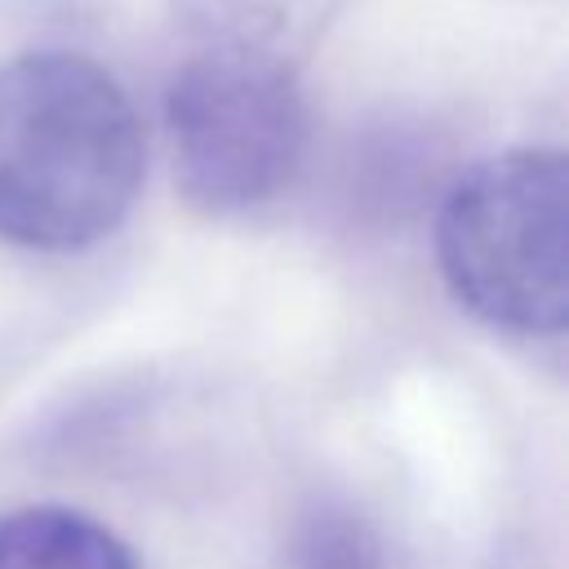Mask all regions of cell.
I'll list each match as a JSON object with an SVG mask.
<instances>
[{
  "mask_svg": "<svg viewBox=\"0 0 569 569\" xmlns=\"http://www.w3.org/2000/svg\"><path fill=\"white\" fill-rule=\"evenodd\" d=\"M147 138L124 84L84 53L0 62V240L71 253L138 200Z\"/></svg>",
  "mask_w": 569,
  "mask_h": 569,
  "instance_id": "obj_1",
  "label": "cell"
},
{
  "mask_svg": "<svg viewBox=\"0 0 569 569\" xmlns=\"http://www.w3.org/2000/svg\"><path fill=\"white\" fill-rule=\"evenodd\" d=\"M449 293L485 325L533 338L569 320V169L551 147L471 164L436 218Z\"/></svg>",
  "mask_w": 569,
  "mask_h": 569,
  "instance_id": "obj_2",
  "label": "cell"
},
{
  "mask_svg": "<svg viewBox=\"0 0 569 569\" xmlns=\"http://www.w3.org/2000/svg\"><path fill=\"white\" fill-rule=\"evenodd\" d=\"M307 133L293 62L196 49L164 84L173 178L204 213H244L289 191L307 156Z\"/></svg>",
  "mask_w": 569,
  "mask_h": 569,
  "instance_id": "obj_3",
  "label": "cell"
},
{
  "mask_svg": "<svg viewBox=\"0 0 569 569\" xmlns=\"http://www.w3.org/2000/svg\"><path fill=\"white\" fill-rule=\"evenodd\" d=\"M338 0H178L196 49H240L293 62L329 22Z\"/></svg>",
  "mask_w": 569,
  "mask_h": 569,
  "instance_id": "obj_4",
  "label": "cell"
},
{
  "mask_svg": "<svg viewBox=\"0 0 569 569\" xmlns=\"http://www.w3.org/2000/svg\"><path fill=\"white\" fill-rule=\"evenodd\" d=\"M0 569H138V560L84 511L18 507L0 516Z\"/></svg>",
  "mask_w": 569,
  "mask_h": 569,
  "instance_id": "obj_5",
  "label": "cell"
}]
</instances>
